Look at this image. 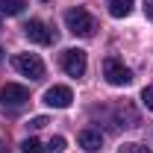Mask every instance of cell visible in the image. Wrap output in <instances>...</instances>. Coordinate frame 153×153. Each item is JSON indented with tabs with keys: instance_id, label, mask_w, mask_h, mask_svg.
<instances>
[{
	"instance_id": "obj_1",
	"label": "cell",
	"mask_w": 153,
	"mask_h": 153,
	"mask_svg": "<svg viewBox=\"0 0 153 153\" xmlns=\"http://www.w3.org/2000/svg\"><path fill=\"white\" fill-rule=\"evenodd\" d=\"M65 27H68V33H74V36L79 38H91L94 36V30H97V21L85 12V9H68L65 12Z\"/></svg>"
},
{
	"instance_id": "obj_2",
	"label": "cell",
	"mask_w": 153,
	"mask_h": 153,
	"mask_svg": "<svg viewBox=\"0 0 153 153\" xmlns=\"http://www.w3.org/2000/svg\"><path fill=\"white\" fill-rule=\"evenodd\" d=\"M103 76H106L109 85H130V82H133V71L118 56H106L103 59Z\"/></svg>"
},
{
	"instance_id": "obj_3",
	"label": "cell",
	"mask_w": 153,
	"mask_h": 153,
	"mask_svg": "<svg viewBox=\"0 0 153 153\" xmlns=\"http://www.w3.org/2000/svg\"><path fill=\"white\" fill-rule=\"evenodd\" d=\"M62 68H65V74L79 79V76L85 74V68H88V59H85V50H79V47H71V50H65L62 53Z\"/></svg>"
},
{
	"instance_id": "obj_4",
	"label": "cell",
	"mask_w": 153,
	"mask_h": 153,
	"mask_svg": "<svg viewBox=\"0 0 153 153\" xmlns=\"http://www.w3.org/2000/svg\"><path fill=\"white\" fill-rule=\"evenodd\" d=\"M12 65H15V71H21V74L30 76V79H41L44 76V62L36 53H18V56L12 59Z\"/></svg>"
},
{
	"instance_id": "obj_5",
	"label": "cell",
	"mask_w": 153,
	"mask_h": 153,
	"mask_svg": "<svg viewBox=\"0 0 153 153\" xmlns=\"http://www.w3.org/2000/svg\"><path fill=\"white\" fill-rule=\"evenodd\" d=\"M0 100H3V106H24L30 100V91L24 85H18V82H6L0 88Z\"/></svg>"
},
{
	"instance_id": "obj_6",
	"label": "cell",
	"mask_w": 153,
	"mask_h": 153,
	"mask_svg": "<svg viewBox=\"0 0 153 153\" xmlns=\"http://www.w3.org/2000/svg\"><path fill=\"white\" fill-rule=\"evenodd\" d=\"M24 33H27V38L33 41V44H50L53 41V30L44 24V21H38V18H33L27 27H24Z\"/></svg>"
},
{
	"instance_id": "obj_7",
	"label": "cell",
	"mask_w": 153,
	"mask_h": 153,
	"mask_svg": "<svg viewBox=\"0 0 153 153\" xmlns=\"http://www.w3.org/2000/svg\"><path fill=\"white\" fill-rule=\"evenodd\" d=\"M71 100H74V94H71V88H68V85H53V88H47V91H44V103H47V106H53V109H68V106H71Z\"/></svg>"
},
{
	"instance_id": "obj_8",
	"label": "cell",
	"mask_w": 153,
	"mask_h": 153,
	"mask_svg": "<svg viewBox=\"0 0 153 153\" xmlns=\"http://www.w3.org/2000/svg\"><path fill=\"white\" fill-rule=\"evenodd\" d=\"M79 147L85 153H97L103 147V135L97 133V130H82V133H79Z\"/></svg>"
},
{
	"instance_id": "obj_9",
	"label": "cell",
	"mask_w": 153,
	"mask_h": 153,
	"mask_svg": "<svg viewBox=\"0 0 153 153\" xmlns=\"http://www.w3.org/2000/svg\"><path fill=\"white\" fill-rule=\"evenodd\" d=\"M133 12V0H112L109 3V15L112 18H127Z\"/></svg>"
},
{
	"instance_id": "obj_10",
	"label": "cell",
	"mask_w": 153,
	"mask_h": 153,
	"mask_svg": "<svg viewBox=\"0 0 153 153\" xmlns=\"http://www.w3.org/2000/svg\"><path fill=\"white\" fill-rule=\"evenodd\" d=\"M27 0H0V15H21Z\"/></svg>"
},
{
	"instance_id": "obj_11",
	"label": "cell",
	"mask_w": 153,
	"mask_h": 153,
	"mask_svg": "<svg viewBox=\"0 0 153 153\" xmlns=\"http://www.w3.org/2000/svg\"><path fill=\"white\" fill-rule=\"evenodd\" d=\"M21 150L24 153H44V144H41L38 138H24V141H21Z\"/></svg>"
},
{
	"instance_id": "obj_12",
	"label": "cell",
	"mask_w": 153,
	"mask_h": 153,
	"mask_svg": "<svg viewBox=\"0 0 153 153\" xmlns=\"http://www.w3.org/2000/svg\"><path fill=\"white\" fill-rule=\"evenodd\" d=\"M44 150H50V153H62V150H65V138H62V135H53V138L44 144Z\"/></svg>"
},
{
	"instance_id": "obj_13",
	"label": "cell",
	"mask_w": 153,
	"mask_h": 153,
	"mask_svg": "<svg viewBox=\"0 0 153 153\" xmlns=\"http://www.w3.org/2000/svg\"><path fill=\"white\" fill-rule=\"evenodd\" d=\"M141 103H144L147 112H153V85H147V88L141 91Z\"/></svg>"
},
{
	"instance_id": "obj_14",
	"label": "cell",
	"mask_w": 153,
	"mask_h": 153,
	"mask_svg": "<svg viewBox=\"0 0 153 153\" xmlns=\"http://www.w3.org/2000/svg\"><path fill=\"white\" fill-rule=\"evenodd\" d=\"M118 153H153V150H147V147H141V144H133V141H130V144H124Z\"/></svg>"
},
{
	"instance_id": "obj_15",
	"label": "cell",
	"mask_w": 153,
	"mask_h": 153,
	"mask_svg": "<svg viewBox=\"0 0 153 153\" xmlns=\"http://www.w3.org/2000/svg\"><path fill=\"white\" fill-rule=\"evenodd\" d=\"M47 124H50V121H47L44 115H38V118H33V121H30V130H44Z\"/></svg>"
},
{
	"instance_id": "obj_16",
	"label": "cell",
	"mask_w": 153,
	"mask_h": 153,
	"mask_svg": "<svg viewBox=\"0 0 153 153\" xmlns=\"http://www.w3.org/2000/svg\"><path fill=\"white\" fill-rule=\"evenodd\" d=\"M144 3V15H147V21H153V0H141Z\"/></svg>"
},
{
	"instance_id": "obj_17",
	"label": "cell",
	"mask_w": 153,
	"mask_h": 153,
	"mask_svg": "<svg viewBox=\"0 0 153 153\" xmlns=\"http://www.w3.org/2000/svg\"><path fill=\"white\" fill-rule=\"evenodd\" d=\"M0 62H3V47H0Z\"/></svg>"
},
{
	"instance_id": "obj_18",
	"label": "cell",
	"mask_w": 153,
	"mask_h": 153,
	"mask_svg": "<svg viewBox=\"0 0 153 153\" xmlns=\"http://www.w3.org/2000/svg\"><path fill=\"white\" fill-rule=\"evenodd\" d=\"M0 153H6V150H3V144H0Z\"/></svg>"
},
{
	"instance_id": "obj_19",
	"label": "cell",
	"mask_w": 153,
	"mask_h": 153,
	"mask_svg": "<svg viewBox=\"0 0 153 153\" xmlns=\"http://www.w3.org/2000/svg\"><path fill=\"white\" fill-rule=\"evenodd\" d=\"M41 3H50V0H41Z\"/></svg>"
}]
</instances>
